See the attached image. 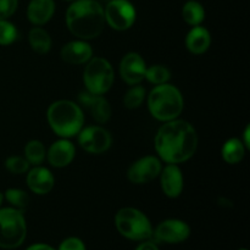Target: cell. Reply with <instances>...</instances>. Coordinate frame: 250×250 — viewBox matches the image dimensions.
Wrapping results in <instances>:
<instances>
[{
	"label": "cell",
	"instance_id": "obj_11",
	"mask_svg": "<svg viewBox=\"0 0 250 250\" xmlns=\"http://www.w3.org/2000/svg\"><path fill=\"white\" fill-rule=\"evenodd\" d=\"M156 241L164 243H181L189 237L190 229L181 220H166L153 232Z\"/></svg>",
	"mask_w": 250,
	"mask_h": 250
},
{
	"label": "cell",
	"instance_id": "obj_15",
	"mask_svg": "<svg viewBox=\"0 0 250 250\" xmlns=\"http://www.w3.org/2000/svg\"><path fill=\"white\" fill-rule=\"evenodd\" d=\"M92 46L84 41H73L61 49V59L67 63L81 65L92 59Z\"/></svg>",
	"mask_w": 250,
	"mask_h": 250
},
{
	"label": "cell",
	"instance_id": "obj_29",
	"mask_svg": "<svg viewBox=\"0 0 250 250\" xmlns=\"http://www.w3.org/2000/svg\"><path fill=\"white\" fill-rule=\"evenodd\" d=\"M19 0H0V20H6L16 11Z\"/></svg>",
	"mask_w": 250,
	"mask_h": 250
},
{
	"label": "cell",
	"instance_id": "obj_18",
	"mask_svg": "<svg viewBox=\"0 0 250 250\" xmlns=\"http://www.w3.org/2000/svg\"><path fill=\"white\" fill-rule=\"evenodd\" d=\"M55 12L54 0H31L27 7V17L36 26H42L50 21Z\"/></svg>",
	"mask_w": 250,
	"mask_h": 250
},
{
	"label": "cell",
	"instance_id": "obj_17",
	"mask_svg": "<svg viewBox=\"0 0 250 250\" xmlns=\"http://www.w3.org/2000/svg\"><path fill=\"white\" fill-rule=\"evenodd\" d=\"M54 176L48 168L42 167H34L33 170L29 171L28 176H27V185H28L29 189L33 193L39 195L46 194L50 192L54 187Z\"/></svg>",
	"mask_w": 250,
	"mask_h": 250
},
{
	"label": "cell",
	"instance_id": "obj_10",
	"mask_svg": "<svg viewBox=\"0 0 250 250\" xmlns=\"http://www.w3.org/2000/svg\"><path fill=\"white\" fill-rule=\"evenodd\" d=\"M161 163L155 156H144L133 164L128 170V180L136 185H143L153 181L160 175Z\"/></svg>",
	"mask_w": 250,
	"mask_h": 250
},
{
	"label": "cell",
	"instance_id": "obj_23",
	"mask_svg": "<svg viewBox=\"0 0 250 250\" xmlns=\"http://www.w3.org/2000/svg\"><path fill=\"white\" fill-rule=\"evenodd\" d=\"M24 155H26V160L29 164H32V165H39L45 159V146L39 141L28 142L26 144V148H24Z\"/></svg>",
	"mask_w": 250,
	"mask_h": 250
},
{
	"label": "cell",
	"instance_id": "obj_12",
	"mask_svg": "<svg viewBox=\"0 0 250 250\" xmlns=\"http://www.w3.org/2000/svg\"><path fill=\"white\" fill-rule=\"evenodd\" d=\"M146 65L139 54L128 53L120 63V75L127 84H139L146 77Z\"/></svg>",
	"mask_w": 250,
	"mask_h": 250
},
{
	"label": "cell",
	"instance_id": "obj_35",
	"mask_svg": "<svg viewBox=\"0 0 250 250\" xmlns=\"http://www.w3.org/2000/svg\"><path fill=\"white\" fill-rule=\"evenodd\" d=\"M66 1H73V0H66Z\"/></svg>",
	"mask_w": 250,
	"mask_h": 250
},
{
	"label": "cell",
	"instance_id": "obj_7",
	"mask_svg": "<svg viewBox=\"0 0 250 250\" xmlns=\"http://www.w3.org/2000/svg\"><path fill=\"white\" fill-rule=\"evenodd\" d=\"M114 68L107 60L103 58H93L88 61L83 73V81L87 92L103 95L114 84Z\"/></svg>",
	"mask_w": 250,
	"mask_h": 250
},
{
	"label": "cell",
	"instance_id": "obj_30",
	"mask_svg": "<svg viewBox=\"0 0 250 250\" xmlns=\"http://www.w3.org/2000/svg\"><path fill=\"white\" fill-rule=\"evenodd\" d=\"M59 250H85V246L80 238L70 237L60 244Z\"/></svg>",
	"mask_w": 250,
	"mask_h": 250
},
{
	"label": "cell",
	"instance_id": "obj_32",
	"mask_svg": "<svg viewBox=\"0 0 250 250\" xmlns=\"http://www.w3.org/2000/svg\"><path fill=\"white\" fill-rule=\"evenodd\" d=\"M26 250H55V249L51 248V247L48 246V244L38 243V244H33V246L28 247Z\"/></svg>",
	"mask_w": 250,
	"mask_h": 250
},
{
	"label": "cell",
	"instance_id": "obj_21",
	"mask_svg": "<svg viewBox=\"0 0 250 250\" xmlns=\"http://www.w3.org/2000/svg\"><path fill=\"white\" fill-rule=\"evenodd\" d=\"M29 44L31 48L38 54H46L51 48V38L45 29L41 27L31 29L29 32Z\"/></svg>",
	"mask_w": 250,
	"mask_h": 250
},
{
	"label": "cell",
	"instance_id": "obj_5",
	"mask_svg": "<svg viewBox=\"0 0 250 250\" xmlns=\"http://www.w3.org/2000/svg\"><path fill=\"white\" fill-rule=\"evenodd\" d=\"M26 234L27 225L21 210L14 208L0 210V248H19Z\"/></svg>",
	"mask_w": 250,
	"mask_h": 250
},
{
	"label": "cell",
	"instance_id": "obj_22",
	"mask_svg": "<svg viewBox=\"0 0 250 250\" xmlns=\"http://www.w3.org/2000/svg\"><path fill=\"white\" fill-rule=\"evenodd\" d=\"M182 17L190 26H199L205 19V10L200 2L189 0L183 5Z\"/></svg>",
	"mask_w": 250,
	"mask_h": 250
},
{
	"label": "cell",
	"instance_id": "obj_19",
	"mask_svg": "<svg viewBox=\"0 0 250 250\" xmlns=\"http://www.w3.org/2000/svg\"><path fill=\"white\" fill-rule=\"evenodd\" d=\"M211 43V36L204 27L194 26L187 34L186 46L193 54H203L209 49Z\"/></svg>",
	"mask_w": 250,
	"mask_h": 250
},
{
	"label": "cell",
	"instance_id": "obj_9",
	"mask_svg": "<svg viewBox=\"0 0 250 250\" xmlns=\"http://www.w3.org/2000/svg\"><path fill=\"white\" fill-rule=\"evenodd\" d=\"M78 143L88 153L100 154L110 148L111 136L103 127H85V128L81 129L78 133Z\"/></svg>",
	"mask_w": 250,
	"mask_h": 250
},
{
	"label": "cell",
	"instance_id": "obj_31",
	"mask_svg": "<svg viewBox=\"0 0 250 250\" xmlns=\"http://www.w3.org/2000/svg\"><path fill=\"white\" fill-rule=\"evenodd\" d=\"M136 250H159V248L153 243V242H144L141 246L137 247Z\"/></svg>",
	"mask_w": 250,
	"mask_h": 250
},
{
	"label": "cell",
	"instance_id": "obj_33",
	"mask_svg": "<svg viewBox=\"0 0 250 250\" xmlns=\"http://www.w3.org/2000/svg\"><path fill=\"white\" fill-rule=\"evenodd\" d=\"M249 134H250V128L249 126L246 128V132H244V146H247V148H250V141H249Z\"/></svg>",
	"mask_w": 250,
	"mask_h": 250
},
{
	"label": "cell",
	"instance_id": "obj_1",
	"mask_svg": "<svg viewBox=\"0 0 250 250\" xmlns=\"http://www.w3.org/2000/svg\"><path fill=\"white\" fill-rule=\"evenodd\" d=\"M198 136L194 127L183 120H171L159 128L155 137V149L167 164L185 163L194 155Z\"/></svg>",
	"mask_w": 250,
	"mask_h": 250
},
{
	"label": "cell",
	"instance_id": "obj_4",
	"mask_svg": "<svg viewBox=\"0 0 250 250\" xmlns=\"http://www.w3.org/2000/svg\"><path fill=\"white\" fill-rule=\"evenodd\" d=\"M150 114L159 121L167 122L180 116L183 110V97L175 85L159 84L150 92L148 98Z\"/></svg>",
	"mask_w": 250,
	"mask_h": 250
},
{
	"label": "cell",
	"instance_id": "obj_24",
	"mask_svg": "<svg viewBox=\"0 0 250 250\" xmlns=\"http://www.w3.org/2000/svg\"><path fill=\"white\" fill-rule=\"evenodd\" d=\"M170 71L167 67L161 65H154L151 67L146 68V77L153 84H164L170 80Z\"/></svg>",
	"mask_w": 250,
	"mask_h": 250
},
{
	"label": "cell",
	"instance_id": "obj_13",
	"mask_svg": "<svg viewBox=\"0 0 250 250\" xmlns=\"http://www.w3.org/2000/svg\"><path fill=\"white\" fill-rule=\"evenodd\" d=\"M78 99L95 121L99 124H105L109 121V119L111 117V106L104 97L84 92L81 93Z\"/></svg>",
	"mask_w": 250,
	"mask_h": 250
},
{
	"label": "cell",
	"instance_id": "obj_27",
	"mask_svg": "<svg viewBox=\"0 0 250 250\" xmlns=\"http://www.w3.org/2000/svg\"><path fill=\"white\" fill-rule=\"evenodd\" d=\"M17 37V31L11 22L0 20V45H9L14 43Z\"/></svg>",
	"mask_w": 250,
	"mask_h": 250
},
{
	"label": "cell",
	"instance_id": "obj_25",
	"mask_svg": "<svg viewBox=\"0 0 250 250\" xmlns=\"http://www.w3.org/2000/svg\"><path fill=\"white\" fill-rule=\"evenodd\" d=\"M6 200L11 205H14L15 209L22 210L27 208L29 204V195L24 190L17 189V188H10L5 193Z\"/></svg>",
	"mask_w": 250,
	"mask_h": 250
},
{
	"label": "cell",
	"instance_id": "obj_28",
	"mask_svg": "<svg viewBox=\"0 0 250 250\" xmlns=\"http://www.w3.org/2000/svg\"><path fill=\"white\" fill-rule=\"evenodd\" d=\"M5 166L10 172L15 173V175H21L28 171L29 163L26 159L21 158V156H10L5 161Z\"/></svg>",
	"mask_w": 250,
	"mask_h": 250
},
{
	"label": "cell",
	"instance_id": "obj_14",
	"mask_svg": "<svg viewBox=\"0 0 250 250\" xmlns=\"http://www.w3.org/2000/svg\"><path fill=\"white\" fill-rule=\"evenodd\" d=\"M161 188L168 198H177L183 190V175L176 164H168L160 172Z\"/></svg>",
	"mask_w": 250,
	"mask_h": 250
},
{
	"label": "cell",
	"instance_id": "obj_36",
	"mask_svg": "<svg viewBox=\"0 0 250 250\" xmlns=\"http://www.w3.org/2000/svg\"><path fill=\"white\" fill-rule=\"evenodd\" d=\"M239 250H247V249H239Z\"/></svg>",
	"mask_w": 250,
	"mask_h": 250
},
{
	"label": "cell",
	"instance_id": "obj_16",
	"mask_svg": "<svg viewBox=\"0 0 250 250\" xmlns=\"http://www.w3.org/2000/svg\"><path fill=\"white\" fill-rule=\"evenodd\" d=\"M76 149L67 139H60L51 144L48 151V160L54 167H65L72 163Z\"/></svg>",
	"mask_w": 250,
	"mask_h": 250
},
{
	"label": "cell",
	"instance_id": "obj_2",
	"mask_svg": "<svg viewBox=\"0 0 250 250\" xmlns=\"http://www.w3.org/2000/svg\"><path fill=\"white\" fill-rule=\"evenodd\" d=\"M68 29L78 38H97L105 26L104 7L97 0H73L66 11Z\"/></svg>",
	"mask_w": 250,
	"mask_h": 250
},
{
	"label": "cell",
	"instance_id": "obj_8",
	"mask_svg": "<svg viewBox=\"0 0 250 250\" xmlns=\"http://www.w3.org/2000/svg\"><path fill=\"white\" fill-rule=\"evenodd\" d=\"M105 22L116 31H126L136 21V9L128 0H110L104 9Z\"/></svg>",
	"mask_w": 250,
	"mask_h": 250
},
{
	"label": "cell",
	"instance_id": "obj_20",
	"mask_svg": "<svg viewBox=\"0 0 250 250\" xmlns=\"http://www.w3.org/2000/svg\"><path fill=\"white\" fill-rule=\"evenodd\" d=\"M222 158L227 164H238L243 160L246 148H244L243 142L237 138L229 139L222 146Z\"/></svg>",
	"mask_w": 250,
	"mask_h": 250
},
{
	"label": "cell",
	"instance_id": "obj_26",
	"mask_svg": "<svg viewBox=\"0 0 250 250\" xmlns=\"http://www.w3.org/2000/svg\"><path fill=\"white\" fill-rule=\"evenodd\" d=\"M144 98H146V90H144V88L136 85V87H132L126 93V95L124 98V104L127 109H137L138 106H141Z\"/></svg>",
	"mask_w": 250,
	"mask_h": 250
},
{
	"label": "cell",
	"instance_id": "obj_6",
	"mask_svg": "<svg viewBox=\"0 0 250 250\" xmlns=\"http://www.w3.org/2000/svg\"><path fill=\"white\" fill-rule=\"evenodd\" d=\"M120 233L132 241H146L153 237V229L148 217L133 208H124L115 216Z\"/></svg>",
	"mask_w": 250,
	"mask_h": 250
},
{
	"label": "cell",
	"instance_id": "obj_3",
	"mask_svg": "<svg viewBox=\"0 0 250 250\" xmlns=\"http://www.w3.org/2000/svg\"><path fill=\"white\" fill-rule=\"evenodd\" d=\"M48 121L58 136L68 138L80 133L84 124L82 109L70 100H58L48 109Z\"/></svg>",
	"mask_w": 250,
	"mask_h": 250
},
{
	"label": "cell",
	"instance_id": "obj_34",
	"mask_svg": "<svg viewBox=\"0 0 250 250\" xmlns=\"http://www.w3.org/2000/svg\"><path fill=\"white\" fill-rule=\"evenodd\" d=\"M1 203H2V195L1 193H0V205H1Z\"/></svg>",
	"mask_w": 250,
	"mask_h": 250
}]
</instances>
